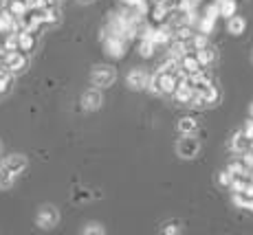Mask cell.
Wrapping results in <instances>:
<instances>
[{"instance_id": "obj_21", "label": "cell", "mask_w": 253, "mask_h": 235, "mask_svg": "<svg viewBox=\"0 0 253 235\" xmlns=\"http://www.w3.org/2000/svg\"><path fill=\"white\" fill-rule=\"evenodd\" d=\"M194 38V33H192V29L189 27H181L176 31V40H183V42H189Z\"/></svg>"}, {"instance_id": "obj_19", "label": "cell", "mask_w": 253, "mask_h": 235, "mask_svg": "<svg viewBox=\"0 0 253 235\" xmlns=\"http://www.w3.org/2000/svg\"><path fill=\"white\" fill-rule=\"evenodd\" d=\"M154 46H157V42H154L152 38H143V40H141L139 53H141L143 57H150V55H152V51H154Z\"/></svg>"}, {"instance_id": "obj_1", "label": "cell", "mask_w": 253, "mask_h": 235, "mask_svg": "<svg viewBox=\"0 0 253 235\" xmlns=\"http://www.w3.org/2000/svg\"><path fill=\"white\" fill-rule=\"evenodd\" d=\"M29 53H24L22 48H18V51H7L2 53V64L9 68L11 73H18V71H24L29 64Z\"/></svg>"}, {"instance_id": "obj_16", "label": "cell", "mask_w": 253, "mask_h": 235, "mask_svg": "<svg viewBox=\"0 0 253 235\" xmlns=\"http://www.w3.org/2000/svg\"><path fill=\"white\" fill-rule=\"evenodd\" d=\"M196 55H198V60H201L203 66H209L213 60H216V51H213L209 44H207L205 48H201V51H196Z\"/></svg>"}, {"instance_id": "obj_3", "label": "cell", "mask_w": 253, "mask_h": 235, "mask_svg": "<svg viewBox=\"0 0 253 235\" xmlns=\"http://www.w3.org/2000/svg\"><path fill=\"white\" fill-rule=\"evenodd\" d=\"M198 150H201V143L192 134H183V139L176 143V152L181 158H194L198 154Z\"/></svg>"}, {"instance_id": "obj_4", "label": "cell", "mask_w": 253, "mask_h": 235, "mask_svg": "<svg viewBox=\"0 0 253 235\" xmlns=\"http://www.w3.org/2000/svg\"><path fill=\"white\" fill-rule=\"evenodd\" d=\"M36 222H38V227H42V229H53L57 222H60V213H57L55 207L46 204V207H42L40 211H38Z\"/></svg>"}, {"instance_id": "obj_20", "label": "cell", "mask_w": 253, "mask_h": 235, "mask_svg": "<svg viewBox=\"0 0 253 235\" xmlns=\"http://www.w3.org/2000/svg\"><path fill=\"white\" fill-rule=\"evenodd\" d=\"M231 183H233V174L229 169H225V171L218 174V185H220V187H231Z\"/></svg>"}, {"instance_id": "obj_11", "label": "cell", "mask_w": 253, "mask_h": 235, "mask_svg": "<svg viewBox=\"0 0 253 235\" xmlns=\"http://www.w3.org/2000/svg\"><path fill=\"white\" fill-rule=\"evenodd\" d=\"M106 48H108V53L113 57H121L124 55V51H126V44H124V40H121L119 36H110L108 42H106Z\"/></svg>"}, {"instance_id": "obj_14", "label": "cell", "mask_w": 253, "mask_h": 235, "mask_svg": "<svg viewBox=\"0 0 253 235\" xmlns=\"http://www.w3.org/2000/svg\"><path fill=\"white\" fill-rule=\"evenodd\" d=\"M29 9H31V2H29V0H11V4H9V11H11L16 18L29 13Z\"/></svg>"}, {"instance_id": "obj_10", "label": "cell", "mask_w": 253, "mask_h": 235, "mask_svg": "<svg viewBox=\"0 0 253 235\" xmlns=\"http://www.w3.org/2000/svg\"><path fill=\"white\" fill-rule=\"evenodd\" d=\"M18 40H20V48L24 53H33L36 51V33L33 31H27V29H24V31H20L18 33Z\"/></svg>"}, {"instance_id": "obj_33", "label": "cell", "mask_w": 253, "mask_h": 235, "mask_svg": "<svg viewBox=\"0 0 253 235\" xmlns=\"http://www.w3.org/2000/svg\"><path fill=\"white\" fill-rule=\"evenodd\" d=\"M2 2H4V0H0V4H2Z\"/></svg>"}, {"instance_id": "obj_29", "label": "cell", "mask_w": 253, "mask_h": 235, "mask_svg": "<svg viewBox=\"0 0 253 235\" xmlns=\"http://www.w3.org/2000/svg\"><path fill=\"white\" fill-rule=\"evenodd\" d=\"M247 209H249V211H253V198L249 200V207H247Z\"/></svg>"}, {"instance_id": "obj_23", "label": "cell", "mask_w": 253, "mask_h": 235, "mask_svg": "<svg viewBox=\"0 0 253 235\" xmlns=\"http://www.w3.org/2000/svg\"><path fill=\"white\" fill-rule=\"evenodd\" d=\"M73 200H75V202H86V200H90V194H88V192H82V189H77V192L73 194Z\"/></svg>"}, {"instance_id": "obj_15", "label": "cell", "mask_w": 253, "mask_h": 235, "mask_svg": "<svg viewBox=\"0 0 253 235\" xmlns=\"http://www.w3.org/2000/svg\"><path fill=\"white\" fill-rule=\"evenodd\" d=\"M13 183H16V174H13V171H9L4 165H0V187L9 189Z\"/></svg>"}, {"instance_id": "obj_12", "label": "cell", "mask_w": 253, "mask_h": 235, "mask_svg": "<svg viewBox=\"0 0 253 235\" xmlns=\"http://www.w3.org/2000/svg\"><path fill=\"white\" fill-rule=\"evenodd\" d=\"M227 29H229L231 36H240V33L247 29V20L242 16H231L229 18V24H227Z\"/></svg>"}, {"instance_id": "obj_13", "label": "cell", "mask_w": 253, "mask_h": 235, "mask_svg": "<svg viewBox=\"0 0 253 235\" xmlns=\"http://www.w3.org/2000/svg\"><path fill=\"white\" fill-rule=\"evenodd\" d=\"M196 130H198V121L194 119V117H183V119L178 121V132H181V134H194Z\"/></svg>"}, {"instance_id": "obj_17", "label": "cell", "mask_w": 253, "mask_h": 235, "mask_svg": "<svg viewBox=\"0 0 253 235\" xmlns=\"http://www.w3.org/2000/svg\"><path fill=\"white\" fill-rule=\"evenodd\" d=\"M203 95H205V99H207V104L209 106H213V104H218V101H220V90H218L216 86H207L205 90H203Z\"/></svg>"}, {"instance_id": "obj_2", "label": "cell", "mask_w": 253, "mask_h": 235, "mask_svg": "<svg viewBox=\"0 0 253 235\" xmlns=\"http://www.w3.org/2000/svg\"><path fill=\"white\" fill-rule=\"evenodd\" d=\"M117 79V73L113 66H97L90 75V81L95 86H101V88H108L113 86V81Z\"/></svg>"}, {"instance_id": "obj_32", "label": "cell", "mask_w": 253, "mask_h": 235, "mask_svg": "<svg viewBox=\"0 0 253 235\" xmlns=\"http://www.w3.org/2000/svg\"><path fill=\"white\" fill-rule=\"evenodd\" d=\"M0 150H2V143H0Z\"/></svg>"}, {"instance_id": "obj_22", "label": "cell", "mask_w": 253, "mask_h": 235, "mask_svg": "<svg viewBox=\"0 0 253 235\" xmlns=\"http://www.w3.org/2000/svg\"><path fill=\"white\" fill-rule=\"evenodd\" d=\"M213 22H216V20H213V18H209V16L203 18V20H201V33H209V31H211Z\"/></svg>"}, {"instance_id": "obj_34", "label": "cell", "mask_w": 253, "mask_h": 235, "mask_svg": "<svg viewBox=\"0 0 253 235\" xmlns=\"http://www.w3.org/2000/svg\"><path fill=\"white\" fill-rule=\"evenodd\" d=\"M251 62H253V55H251Z\"/></svg>"}, {"instance_id": "obj_28", "label": "cell", "mask_w": 253, "mask_h": 235, "mask_svg": "<svg viewBox=\"0 0 253 235\" xmlns=\"http://www.w3.org/2000/svg\"><path fill=\"white\" fill-rule=\"evenodd\" d=\"M77 2H82V4H90L92 0H77Z\"/></svg>"}, {"instance_id": "obj_5", "label": "cell", "mask_w": 253, "mask_h": 235, "mask_svg": "<svg viewBox=\"0 0 253 235\" xmlns=\"http://www.w3.org/2000/svg\"><path fill=\"white\" fill-rule=\"evenodd\" d=\"M126 81H128L130 88H134V90H141V88H145L150 84V75L143 71V68H132V71L128 73V77H126Z\"/></svg>"}, {"instance_id": "obj_27", "label": "cell", "mask_w": 253, "mask_h": 235, "mask_svg": "<svg viewBox=\"0 0 253 235\" xmlns=\"http://www.w3.org/2000/svg\"><path fill=\"white\" fill-rule=\"evenodd\" d=\"M163 233H178V227L176 224H168V227L163 229Z\"/></svg>"}, {"instance_id": "obj_24", "label": "cell", "mask_w": 253, "mask_h": 235, "mask_svg": "<svg viewBox=\"0 0 253 235\" xmlns=\"http://www.w3.org/2000/svg\"><path fill=\"white\" fill-rule=\"evenodd\" d=\"M84 233H95V235H101V233H104V227H99V224L90 222L88 227H84Z\"/></svg>"}, {"instance_id": "obj_9", "label": "cell", "mask_w": 253, "mask_h": 235, "mask_svg": "<svg viewBox=\"0 0 253 235\" xmlns=\"http://www.w3.org/2000/svg\"><path fill=\"white\" fill-rule=\"evenodd\" d=\"M251 148H253V141L245 134V130L233 134V139H231V150L233 152H240V154H245V152H249Z\"/></svg>"}, {"instance_id": "obj_6", "label": "cell", "mask_w": 253, "mask_h": 235, "mask_svg": "<svg viewBox=\"0 0 253 235\" xmlns=\"http://www.w3.org/2000/svg\"><path fill=\"white\" fill-rule=\"evenodd\" d=\"M104 104V97H101L99 90H86L84 95H82V106H84V110H97V108H101Z\"/></svg>"}, {"instance_id": "obj_30", "label": "cell", "mask_w": 253, "mask_h": 235, "mask_svg": "<svg viewBox=\"0 0 253 235\" xmlns=\"http://www.w3.org/2000/svg\"><path fill=\"white\" fill-rule=\"evenodd\" d=\"M249 112H251V117H253V104H251V108H249Z\"/></svg>"}, {"instance_id": "obj_26", "label": "cell", "mask_w": 253, "mask_h": 235, "mask_svg": "<svg viewBox=\"0 0 253 235\" xmlns=\"http://www.w3.org/2000/svg\"><path fill=\"white\" fill-rule=\"evenodd\" d=\"M7 88H9V79H7V77H0V95H2Z\"/></svg>"}, {"instance_id": "obj_31", "label": "cell", "mask_w": 253, "mask_h": 235, "mask_svg": "<svg viewBox=\"0 0 253 235\" xmlns=\"http://www.w3.org/2000/svg\"><path fill=\"white\" fill-rule=\"evenodd\" d=\"M29 2H31V4H33V2H36V0H29Z\"/></svg>"}, {"instance_id": "obj_8", "label": "cell", "mask_w": 253, "mask_h": 235, "mask_svg": "<svg viewBox=\"0 0 253 235\" xmlns=\"http://www.w3.org/2000/svg\"><path fill=\"white\" fill-rule=\"evenodd\" d=\"M2 165L18 176V174H22V171L27 169V158H24L22 154H11V156H7V158L2 160Z\"/></svg>"}, {"instance_id": "obj_25", "label": "cell", "mask_w": 253, "mask_h": 235, "mask_svg": "<svg viewBox=\"0 0 253 235\" xmlns=\"http://www.w3.org/2000/svg\"><path fill=\"white\" fill-rule=\"evenodd\" d=\"M245 134H247V136H249V139L253 141V117H251V119L245 123Z\"/></svg>"}, {"instance_id": "obj_7", "label": "cell", "mask_w": 253, "mask_h": 235, "mask_svg": "<svg viewBox=\"0 0 253 235\" xmlns=\"http://www.w3.org/2000/svg\"><path fill=\"white\" fill-rule=\"evenodd\" d=\"M181 68L185 73H189V75H194V73L203 71V64H201V60H198L196 53H185V55L181 57Z\"/></svg>"}, {"instance_id": "obj_18", "label": "cell", "mask_w": 253, "mask_h": 235, "mask_svg": "<svg viewBox=\"0 0 253 235\" xmlns=\"http://www.w3.org/2000/svg\"><path fill=\"white\" fill-rule=\"evenodd\" d=\"M220 16H225V18H231V16H236V0H220Z\"/></svg>"}]
</instances>
